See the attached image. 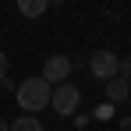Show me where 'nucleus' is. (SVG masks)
I'll return each instance as SVG.
<instances>
[{"label":"nucleus","mask_w":131,"mask_h":131,"mask_svg":"<svg viewBox=\"0 0 131 131\" xmlns=\"http://www.w3.org/2000/svg\"><path fill=\"white\" fill-rule=\"evenodd\" d=\"M50 96H53V85H46L43 78H25L18 82V106L32 117L43 106H50Z\"/></svg>","instance_id":"nucleus-1"},{"label":"nucleus","mask_w":131,"mask_h":131,"mask_svg":"<svg viewBox=\"0 0 131 131\" xmlns=\"http://www.w3.org/2000/svg\"><path fill=\"white\" fill-rule=\"evenodd\" d=\"M117 67H121V57H117L113 50H96V53L89 57V71H92V78H99V82L117 78Z\"/></svg>","instance_id":"nucleus-2"},{"label":"nucleus","mask_w":131,"mask_h":131,"mask_svg":"<svg viewBox=\"0 0 131 131\" xmlns=\"http://www.w3.org/2000/svg\"><path fill=\"white\" fill-rule=\"evenodd\" d=\"M71 57H64V53H57V57H46V64H43V78L46 85H64L67 82V74H71Z\"/></svg>","instance_id":"nucleus-3"},{"label":"nucleus","mask_w":131,"mask_h":131,"mask_svg":"<svg viewBox=\"0 0 131 131\" xmlns=\"http://www.w3.org/2000/svg\"><path fill=\"white\" fill-rule=\"evenodd\" d=\"M78 99H82V96H78V89L64 82V85H53V96H50V106L57 110L60 117H71V113L78 110Z\"/></svg>","instance_id":"nucleus-4"},{"label":"nucleus","mask_w":131,"mask_h":131,"mask_svg":"<svg viewBox=\"0 0 131 131\" xmlns=\"http://www.w3.org/2000/svg\"><path fill=\"white\" fill-rule=\"evenodd\" d=\"M128 96H131V85L124 82V78H110V82H106V103H110V106L124 103Z\"/></svg>","instance_id":"nucleus-5"},{"label":"nucleus","mask_w":131,"mask_h":131,"mask_svg":"<svg viewBox=\"0 0 131 131\" xmlns=\"http://www.w3.org/2000/svg\"><path fill=\"white\" fill-rule=\"evenodd\" d=\"M18 11L25 18H39V14L50 11V0H18Z\"/></svg>","instance_id":"nucleus-6"},{"label":"nucleus","mask_w":131,"mask_h":131,"mask_svg":"<svg viewBox=\"0 0 131 131\" xmlns=\"http://www.w3.org/2000/svg\"><path fill=\"white\" fill-rule=\"evenodd\" d=\"M11 131H43V124H39V117H18L14 124H11Z\"/></svg>","instance_id":"nucleus-7"},{"label":"nucleus","mask_w":131,"mask_h":131,"mask_svg":"<svg viewBox=\"0 0 131 131\" xmlns=\"http://www.w3.org/2000/svg\"><path fill=\"white\" fill-rule=\"evenodd\" d=\"M117 78H124V82L131 85V53H128V57H121V67H117Z\"/></svg>","instance_id":"nucleus-8"},{"label":"nucleus","mask_w":131,"mask_h":131,"mask_svg":"<svg viewBox=\"0 0 131 131\" xmlns=\"http://www.w3.org/2000/svg\"><path fill=\"white\" fill-rule=\"evenodd\" d=\"M96 117H99V121H110V117H113V106H110V103L96 106Z\"/></svg>","instance_id":"nucleus-9"},{"label":"nucleus","mask_w":131,"mask_h":131,"mask_svg":"<svg viewBox=\"0 0 131 131\" xmlns=\"http://www.w3.org/2000/svg\"><path fill=\"white\" fill-rule=\"evenodd\" d=\"M11 74V64H7V53H0V78Z\"/></svg>","instance_id":"nucleus-10"},{"label":"nucleus","mask_w":131,"mask_h":131,"mask_svg":"<svg viewBox=\"0 0 131 131\" xmlns=\"http://www.w3.org/2000/svg\"><path fill=\"white\" fill-rule=\"evenodd\" d=\"M0 131H11V128H7V121H0Z\"/></svg>","instance_id":"nucleus-11"},{"label":"nucleus","mask_w":131,"mask_h":131,"mask_svg":"<svg viewBox=\"0 0 131 131\" xmlns=\"http://www.w3.org/2000/svg\"><path fill=\"white\" fill-rule=\"evenodd\" d=\"M0 92H4V89H0Z\"/></svg>","instance_id":"nucleus-12"},{"label":"nucleus","mask_w":131,"mask_h":131,"mask_svg":"<svg viewBox=\"0 0 131 131\" xmlns=\"http://www.w3.org/2000/svg\"><path fill=\"white\" fill-rule=\"evenodd\" d=\"M128 99H131V96H128Z\"/></svg>","instance_id":"nucleus-13"}]
</instances>
